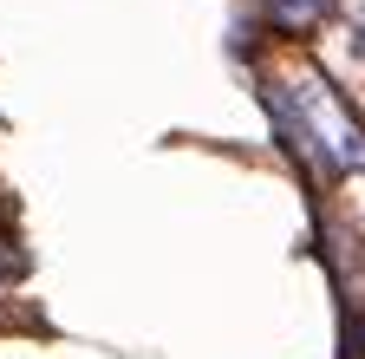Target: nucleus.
Returning a JSON list of instances; mask_svg holds the SVG:
<instances>
[{
    "label": "nucleus",
    "instance_id": "7ed1b4c3",
    "mask_svg": "<svg viewBox=\"0 0 365 359\" xmlns=\"http://www.w3.org/2000/svg\"><path fill=\"white\" fill-rule=\"evenodd\" d=\"M352 353H365V320H352Z\"/></svg>",
    "mask_w": 365,
    "mask_h": 359
},
{
    "label": "nucleus",
    "instance_id": "f03ea898",
    "mask_svg": "<svg viewBox=\"0 0 365 359\" xmlns=\"http://www.w3.org/2000/svg\"><path fill=\"white\" fill-rule=\"evenodd\" d=\"M261 7H267L274 20H281L287 33H300V26H313L319 14H327V0H261Z\"/></svg>",
    "mask_w": 365,
    "mask_h": 359
},
{
    "label": "nucleus",
    "instance_id": "20e7f679",
    "mask_svg": "<svg viewBox=\"0 0 365 359\" xmlns=\"http://www.w3.org/2000/svg\"><path fill=\"white\" fill-rule=\"evenodd\" d=\"M359 59H365V20H359Z\"/></svg>",
    "mask_w": 365,
    "mask_h": 359
},
{
    "label": "nucleus",
    "instance_id": "f257e3e1",
    "mask_svg": "<svg viewBox=\"0 0 365 359\" xmlns=\"http://www.w3.org/2000/svg\"><path fill=\"white\" fill-rule=\"evenodd\" d=\"M267 111L281 124V138L294 157H307L319 176H352L365 170V124L333 98L327 79L294 72V79H267Z\"/></svg>",
    "mask_w": 365,
    "mask_h": 359
}]
</instances>
